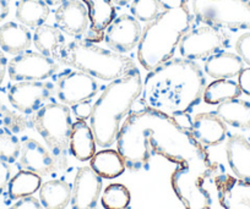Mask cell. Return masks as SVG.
Segmentation results:
<instances>
[{
    "mask_svg": "<svg viewBox=\"0 0 250 209\" xmlns=\"http://www.w3.org/2000/svg\"><path fill=\"white\" fill-rule=\"evenodd\" d=\"M32 44V35L27 26L10 22L0 26V49L11 55H19L28 50Z\"/></svg>",
    "mask_w": 250,
    "mask_h": 209,
    "instance_id": "22",
    "label": "cell"
},
{
    "mask_svg": "<svg viewBox=\"0 0 250 209\" xmlns=\"http://www.w3.org/2000/svg\"><path fill=\"white\" fill-rule=\"evenodd\" d=\"M44 1L48 5H60V4H62L66 0H44Z\"/></svg>",
    "mask_w": 250,
    "mask_h": 209,
    "instance_id": "44",
    "label": "cell"
},
{
    "mask_svg": "<svg viewBox=\"0 0 250 209\" xmlns=\"http://www.w3.org/2000/svg\"><path fill=\"white\" fill-rule=\"evenodd\" d=\"M55 26L71 37H80L90 28L88 9L80 0H66L54 13Z\"/></svg>",
    "mask_w": 250,
    "mask_h": 209,
    "instance_id": "16",
    "label": "cell"
},
{
    "mask_svg": "<svg viewBox=\"0 0 250 209\" xmlns=\"http://www.w3.org/2000/svg\"><path fill=\"white\" fill-rule=\"evenodd\" d=\"M130 11L136 20L148 23L160 15L161 6L157 0H133Z\"/></svg>",
    "mask_w": 250,
    "mask_h": 209,
    "instance_id": "33",
    "label": "cell"
},
{
    "mask_svg": "<svg viewBox=\"0 0 250 209\" xmlns=\"http://www.w3.org/2000/svg\"><path fill=\"white\" fill-rule=\"evenodd\" d=\"M205 88V75L195 61L172 57L148 73L141 95L146 107L177 119L200 102Z\"/></svg>",
    "mask_w": 250,
    "mask_h": 209,
    "instance_id": "2",
    "label": "cell"
},
{
    "mask_svg": "<svg viewBox=\"0 0 250 209\" xmlns=\"http://www.w3.org/2000/svg\"><path fill=\"white\" fill-rule=\"evenodd\" d=\"M59 70L57 60L40 52H26L15 55L8 64V74L11 81H44Z\"/></svg>",
    "mask_w": 250,
    "mask_h": 209,
    "instance_id": "10",
    "label": "cell"
},
{
    "mask_svg": "<svg viewBox=\"0 0 250 209\" xmlns=\"http://www.w3.org/2000/svg\"><path fill=\"white\" fill-rule=\"evenodd\" d=\"M238 85H239L242 93L250 95V66L245 67L238 75Z\"/></svg>",
    "mask_w": 250,
    "mask_h": 209,
    "instance_id": "39",
    "label": "cell"
},
{
    "mask_svg": "<svg viewBox=\"0 0 250 209\" xmlns=\"http://www.w3.org/2000/svg\"><path fill=\"white\" fill-rule=\"evenodd\" d=\"M11 179V168L10 163L0 159V196L3 194L6 187L9 186V182Z\"/></svg>",
    "mask_w": 250,
    "mask_h": 209,
    "instance_id": "37",
    "label": "cell"
},
{
    "mask_svg": "<svg viewBox=\"0 0 250 209\" xmlns=\"http://www.w3.org/2000/svg\"><path fill=\"white\" fill-rule=\"evenodd\" d=\"M188 130L204 147H213L222 143L227 136V125L216 113H199L194 116Z\"/></svg>",
    "mask_w": 250,
    "mask_h": 209,
    "instance_id": "18",
    "label": "cell"
},
{
    "mask_svg": "<svg viewBox=\"0 0 250 209\" xmlns=\"http://www.w3.org/2000/svg\"><path fill=\"white\" fill-rule=\"evenodd\" d=\"M237 54L243 59L244 64L250 66V32L243 33L235 42Z\"/></svg>",
    "mask_w": 250,
    "mask_h": 209,
    "instance_id": "35",
    "label": "cell"
},
{
    "mask_svg": "<svg viewBox=\"0 0 250 209\" xmlns=\"http://www.w3.org/2000/svg\"><path fill=\"white\" fill-rule=\"evenodd\" d=\"M73 187L62 179L43 182L40 189V202L44 209H65L71 202Z\"/></svg>",
    "mask_w": 250,
    "mask_h": 209,
    "instance_id": "25",
    "label": "cell"
},
{
    "mask_svg": "<svg viewBox=\"0 0 250 209\" xmlns=\"http://www.w3.org/2000/svg\"><path fill=\"white\" fill-rule=\"evenodd\" d=\"M126 209H129V208H126Z\"/></svg>",
    "mask_w": 250,
    "mask_h": 209,
    "instance_id": "45",
    "label": "cell"
},
{
    "mask_svg": "<svg viewBox=\"0 0 250 209\" xmlns=\"http://www.w3.org/2000/svg\"><path fill=\"white\" fill-rule=\"evenodd\" d=\"M242 95L238 82L232 80H226V78H220L215 80L206 86L204 91V102L206 104L216 105L226 102V100L235 99L239 98Z\"/></svg>",
    "mask_w": 250,
    "mask_h": 209,
    "instance_id": "30",
    "label": "cell"
},
{
    "mask_svg": "<svg viewBox=\"0 0 250 209\" xmlns=\"http://www.w3.org/2000/svg\"><path fill=\"white\" fill-rule=\"evenodd\" d=\"M117 151L126 169H147L152 155L177 165L212 163L206 147L175 117L146 107L130 112L120 125Z\"/></svg>",
    "mask_w": 250,
    "mask_h": 209,
    "instance_id": "1",
    "label": "cell"
},
{
    "mask_svg": "<svg viewBox=\"0 0 250 209\" xmlns=\"http://www.w3.org/2000/svg\"><path fill=\"white\" fill-rule=\"evenodd\" d=\"M229 36L216 26L204 25L191 28L180 39L178 49L188 60H204L229 47Z\"/></svg>",
    "mask_w": 250,
    "mask_h": 209,
    "instance_id": "9",
    "label": "cell"
},
{
    "mask_svg": "<svg viewBox=\"0 0 250 209\" xmlns=\"http://www.w3.org/2000/svg\"><path fill=\"white\" fill-rule=\"evenodd\" d=\"M21 142L14 132L0 124V159L8 163L16 162L20 155Z\"/></svg>",
    "mask_w": 250,
    "mask_h": 209,
    "instance_id": "32",
    "label": "cell"
},
{
    "mask_svg": "<svg viewBox=\"0 0 250 209\" xmlns=\"http://www.w3.org/2000/svg\"><path fill=\"white\" fill-rule=\"evenodd\" d=\"M19 167L40 176H49L58 171L52 153L35 138H25L21 142Z\"/></svg>",
    "mask_w": 250,
    "mask_h": 209,
    "instance_id": "17",
    "label": "cell"
},
{
    "mask_svg": "<svg viewBox=\"0 0 250 209\" xmlns=\"http://www.w3.org/2000/svg\"><path fill=\"white\" fill-rule=\"evenodd\" d=\"M90 167L102 179H115L125 171L126 167L119 152L110 148L96 152L90 159Z\"/></svg>",
    "mask_w": 250,
    "mask_h": 209,
    "instance_id": "27",
    "label": "cell"
},
{
    "mask_svg": "<svg viewBox=\"0 0 250 209\" xmlns=\"http://www.w3.org/2000/svg\"><path fill=\"white\" fill-rule=\"evenodd\" d=\"M8 209H44L41 204L40 199L35 198L33 196L25 197V198L18 199L16 203H14Z\"/></svg>",
    "mask_w": 250,
    "mask_h": 209,
    "instance_id": "38",
    "label": "cell"
},
{
    "mask_svg": "<svg viewBox=\"0 0 250 209\" xmlns=\"http://www.w3.org/2000/svg\"><path fill=\"white\" fill-rule=\"evenodd\" d=\"M8 1H9V0H8Z\"/></svg>",
    "mask_w": 250,
    "mask_h": 209,
    "instance_id": "46",
    "label": "cell"
},
{
    "mask_svg": "<svg viewBox=\"0 0 250 209\" xmlns=\"http://www.w3.org/2000/svg\"><path fill=\"white\" fill-rule=\"evenodd\" d=\"M8 59H6L5 54L1 49H0V86L3 83L4 78H5L6 73H8Z\"/></svg>",
    "mask_w": 250,
    "mask_h": 209,
    "instance_id": "41",
    "label": "cell"
},
{
    "mask_svg": "<svg viewBox=\"0 0 250 209\" xmlns=\"http://www.w3.org/2000/svg\"><path fill=\"white\" fill-rule=\"evenodd\" d=\"M42 184V176L21 169L10 179L8 186L9 197L11 199H16V201L25 198V197H30L40 191Z\"/></svg>",
    "mask_w": 250,
    "mask_h": 209,
    "instance_id": "29",
    "label": "cell"
},
{
    "mask_svg": "<svg viewBox=\"0 0 250 209\" xmlns=\"http://www.w3.org/2000/svg\"><path fill=\"white\" fill-rule=\"evenodd\" d=\"M31 124L44 139L54 157L58 171H65L69 167V143L73 127L70 108L62 103H47L33 114Z\"/></svg>",
    "mask_w": 250,
    "mask_h": 209,
    "instance_id": "6",
    "label": "cell"
},
{
    "mask_svg": "<svg viewBox=\"0 0 250 209\" xmlns=\"http://www.w3.org/2000/svg\"><path fill=\"white\" fill-rule=\"evenodd\" d=\"M57 61L103 81L117 80L138 70L131 57L98 47L86 39H75L68 43Z\"/></svg>",
    "mask_w": 250,
    "mask_h": 209,
    "instance_id": "5",
    "label": "cell"
},
{
    "mask_svg": "<svg viewBox=\"0 0 250 209\" xmlns=\"http://www.w3.org/2000/svg\"><path fill=\"white\" fill-rule=\"evenodd\" d=\"M226 154L233 174L238 179L250 181V142L244 136L233 133L226 143Z\"/></svg>",
    "mask_w": 250,
    "mask_h": 209,
    "instance_id": "20",
    "label": "cell"
},
{
    "mask_svg": "<svg viewBox=\"0 0 250 209\" xmlns=\"http://www.w3.org/2000/svg\"><path fill=\"white\" fill-rule=\"evenodd\" d=\"M74 115L78 120H88L92 114V104H91L90 100H86V102L78 103V104L73 105L71 107Z\"/></svg>",
    "mask_w": 250,
    "mask_h": 209,
    "instance_id": "36",
    "label": "cell"
},
{
    "mask_svg": "<svg viewBox=\"0 0 250 209\" xmlns=\"http://www.w3.org/2000/svg\"><path fill=\"white\" fill-rule=\"evenodd\" d=\"M112 1L113 5H117V6H125L128 5L130 3L131 0H110Z\"/></svg>",
    "mask_w": 250,
    "mask_h": 209,
    "instance_id": "43",
    "label": "cell"
},
{
    "mask_svg": "<svg viewBox=\"0 0 250 209\" xmlns=\"http://www.w3.org/2000/svg\"><path fill=\"white\" fill-rule=\"evenodd\" d=\"M220 167L213 162L178 165L172 172L170 185L185 209H211L212 199L204 184L208 177L217 174Z\"/></svg>",
    "mask_w": 250,
    "mask_h": 209,
    "instance_id": "7",
    "label": "cell"
},
{
    "mask_svg": "<svg viewBox=\"0 0 250 209\" xmlns=\"http://www.w3.org/2000/svg\"><path fill=\"white\" fill-rule=\"evenodd\" d=\"M9 11H10V8H9L8 0H0V22L9 15Z\"/></svg>",
    "mask_w": 250,
    "mask_h": 209,
    "instance_id": "42",
    "label": "cell"
},
{
    "mask_svg": "<svg viewBox=\"0 0 250 209\" xmlns=\"http://www.w3.org/2000/svg\"><path fill=\"white\" fill-rule=\"evenodd\" d=\"M102 177L92 168H79L71 185V208L97 209L98 199L102 193Z\"/></svg>",
    "mask_w": 250,
    "mask_h": 209,
    "instance_id": "14",
    "label": "cell"
},
{
    "mask_svg": "<svg viewBox=\"0 0 250 209\" xmlns=\"http://www.w3.org/2000/svg\"><path fill=\"white\" fill-rule=\"evenodd\" d=\"M143 93V80L139 70L113 80L92 104L90 126L96 145L108 148L117 142L120 122L130 113L135 100Z\"/></svg>",
    "mask_w": 250,
    "mask_h": 209,
    "instance_id": "3",
    "label": "cell"
},
{
    "mask_svg": "<svg viewBox=\"0 0 250 209\" xmlns=\"http://www.w3.org/2000/svg\"><path fill=\"white\" fill-rule=\"evenodd\" d=\"M130 201V191L123 184L108 185L101 194V203L104 209H126Z\"/></svg>",
    "mask_w": 250,
    "mask_h": 209,
    "instance_id": "31",
    "label": "cell"
},
{
    "mask_svg": "<svg viewBox=\"0 0 250 209\" xmlns=\"http://www.w3.org/2000/svg\"><path fill=\"white\" fill-rule=\"evenodd\" d=\"M90 15V28L86 40L97 43L103 40L105 28L115 19V6L110 0H83Z\"/></svg>",
    "mask_w": 250,
    "mask_h": 209,
    "instance_id": "19",
    "label": "cell"
},
{
    "mask_svg": "<svg viewBox=\"0 0 250 209\" xmlns=\"http://www.w3.org/2000/svg\"><path fill=\"white\" fill-rule=\"evenodd\" d=\"M215 113L226 125L240 130L250 129V103L247 100L239 98L226 100L218 104Z\"/></svg>",
    "mask_w": 250,
    "mask_h": 209,
    "instance_id": "26",
    "label": "cell"
},
{
    "mask_svg": "<svg viewBox=\"0 0 250 209\" xmlns=\"http://www.w3.org/2000/svg\"><path fill=\"white\" fill-rule=\"evenodd\" d=\"M54 81L58 98L68 107L92 99L98 92L96 78L80 70H65L58 74Z\"/></svg>",
    "mask_w": 250,
    "mask_h": 209,
    "instance_id": "11",
    "label": "cell"
},
{
    "mask_svg": "<svg viewBox=\"0 0 250 209\" xmlns=\"http://www.w3.org/2000/svg\"><path fill=\"white\" fill-rule=\"evenodd\" d=\"M215 185L223 209H250V181L221 172L215 175Z\"/></svg>",
    "mask_w": 250,
    "mask_h": 209,
    "instance_id": "15",
    "label": "cell"
},
{
    "mask_svg": "<svg viewBox=\"0 0 250 209\" xmlns=\"http://www.w3.org/2000/svg\"><path fill=\"white\" fill-rule=\"evenodd\" d=\"M55 92L53 83L44 81H21L9 88L8 98L16 112L25 115L35 114L52 98Z\"/></svg>",
    "mask_w": 250,
    "mask_h": 209,
    "instance_id": "12",
    "label": "cell"
},
{
    "mask_svg": "<svg viewBox=\"0 0 250 209\" xmlns=\"http://www.w3.org/2000/svg\"><path fill=\"white\" fill-rule=\"evenodd\" d=\"M193 16L189 6L162 10L145 26L138 44V60L147 71L172 59L180 39L191 30Z\"/></svg>",
    "mask_w": 250,
    "mask_h": 209,
    "instance_id": "4",
    "label": "cell"
},
{
    "mask_svg": "<svg viewBox=\"0 0 250 209\" xmlns=\"http://www.w3.org/2000/svg\"><path fill=\"white\" fill-rule=\"evenodd\" d=\"M191 8L204 25L250 31V0H191Z\"/></svg>",
    "mask_w": 250,
    "mask_h": 209,
    "instance_id": "8",
    "label": "cell"
},
{
    "mask_svg": "<svg viewBox=\"0 0 250 209\" xmlns=\"http://www.w3.org/2000/svg\"><path fill=\"white\" fill-rule=\"evenodd\" d=\"M15 15L20 23L27 27L37 28L48 20L50 9L44 0H20L16 4Z\"/></svg>",
    "mask_w": 250,
    "mask_h": 209,
    "instance_id": "28",
    "label": "cell"
},
{
    "mask_svg": "<svg viewBox=\"0 0 250 209\" xmlns=\"http://www.w3.org/2000/svg\"><path fill=\"white\" fill-rule=\"evenodd\" d=\"M0 124L11 132H23L28 127L27 119L9 109L1 100H0Z\"/></svg>",
    "mask_w": 250,
    "mask_h": 209,
    "instance_id": "34",
    "label": "cell"
},
{
    "mask_svg": "<svg viewBox=\"0 0 250 209\" xmlns=\"http://www.w3.org/2000/svg\"><path fill=\"white\" fill-rule=\"evenodd\" d=\"M157 1L160 3L161 9L167 10V9H174L188 5V1H189V0H157Z\"/></svg>",
    "mask_w": 250,
    "mask_h": 209,
    "instance_id": "40",
    "label": "cell"
},
{
    "mask_svg": "<svg viewBox=\"0 0 250 209\" xmlns=\"http://www.w3.org/2000/svg\"><path fill=\"white\" fill-rule=\"evenodd\" d=\"M70 153L80 162L90 160L96 153V141L91 126L85 120L73 122L70 134Z\"/></svg>",
    "mask_w": 250,
    "mask_h": 209,
    "instance_id": "24",
    "label": "cell"
},
{
    "mask_svg": "<svg viewBox=\"0 0 250 209\" xmlns=\"http://www.w3.org/2000/svg\"><path fill=\"white\" fill-rule=\"evenodd\" d=\"M141 33L143 28L140 22L133 15L123 14L115 18L105 28L103 40L113 52L125 54L138 47Z\"/></svg>",
    "mask_w": 250,
    "mask_h": 209,
    "instance_id": "13",
    "label": "cell"
},
{
    "mask_svg": "<svg viewBox=\"0 0 250 209\" xmlns=\"http://www.w3.org/2000/svg\"><path fill=\"white\" fill-rule=\"evenodd\" d=\"M32 42L38 52L54 60L58 59L62 50L66 45L64 33L57 26L47 25V23H43L35 28Z\"/></svg>",
    "mask_w": 250,
    "mask_h": 209,
    "instance_id": "23",
    "label": "cell"
},
{
    "mask_svg": "<svg viewBox=\"0 0 250 209\" xmlns=\"http://www.w3.org/2000/svg\"><path fill=\"white\" fill-rule=\"evenodd\" d=\"M244 69V61L235 53L218 52L205 59L204 70L210 77L215 80L226 78L230 80L237 77L240 71Z\"/></svg>",
    "mask_w": 250,
    "mask_h": 209,
    "instance_id": "21",
    "label": "cell"
}]
</instances>
